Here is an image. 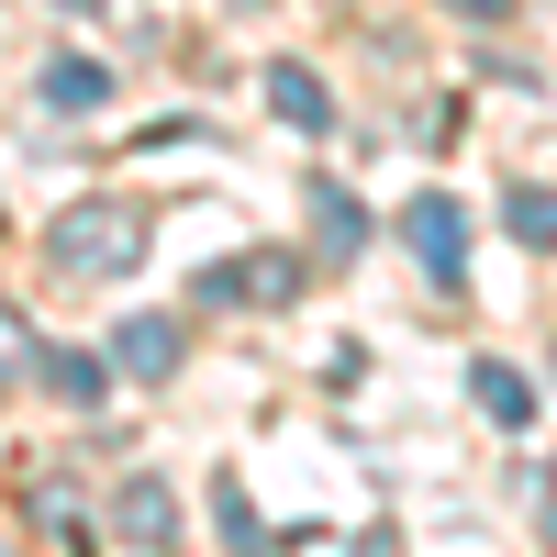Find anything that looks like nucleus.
Returning <instances> with one entry per match:
<instances>
[{
	"label": "nucleus",
	"mask_w": 557,
	"mask_h": 557,
	"mask_svg": "<svg viewBox=\"0 0 557 557\" xmlns=\"http://www.w3.org/2000/svg\"><path fill=\"white\" fill-rule=\"evenodd\" d=\"M45 257H57V278H134L146 268V212L134 201H78V212H57Z\"/></svg>",
	"instance_id": "nucleus-1"
},
{
	"label": "nucleus",
	"mask_w": 557,
	"mask_h": 557,
	"mask_svg": "<svg viewBox=\"0 0 557 557\" xmlns=\"http://www.w3.org/2000/svg\"><path fill=\"white\" fill-rule=\"evenodd\" d=\"M401 246L424 257L435 278H457V268H469V212H457V201H412L401 212Z\"/></svg>",
	"instance_id": "nucleus-2"
},
{
	"label": "nucleus",
	"mask_w": 557,
	"mask_h": 557,
	"mask_svg": "<svg viewBox=\"0 0 557 557\" xmlns=\"http://www.w3.org/2000/svg\"><path fill=\"white\" fill-rule=\"evenodd\" d=\"M201 290H212V301H290V290H301V257H278V246H268V257H223Z\"/></svg>",
	"instance_id": "nucleus-3"
},
{
	"label": "nucleus",
	"mask_w": 557,
	"mask_h": 557,
	"mask_svg": "<svg viewBox=\"0 0 557 557\" xmlns=\"http://www.w3.org/2000/svg\"><path fill=\"white\" fill-rule=\"evenodd\" d=\"M112 368H123V380H168V368H178V323L168 312H123L112 323Z\"/></svg>",
	"instance_id": "nucleus-4"
},
{
	"label": "nucleus",
	"mask_w": 557,
	"mask_h": 557,
	"mask_svg": "<svg viewBox=\"0 0 557 557\" xmlns=\"http://www.w3.org/2000/svg\"><path fill=\"white\" fill-rule=\"evenodd\" d=\"M112 535H123V546H168V535H178V491H168V480H123V491H112Z\"/></svg>",
	"instance_id": "nucleus-5"
},
{
	"label": "nucleus",
	"mask_w": 557,
	"mask_h": 557,
	"mask_svg": "<svg viewBox=\"0 0 557 557\" xmlns=\"http://www.w3.org/2000/svg\"><path fill=\"white\" fill-rule=\"evenodd\" d=\"M268 112L290 123V134H323V123H335V101H323V78H312L301 57H278V67H268Z\"/></svg>",
	"instance_id": "nucleus-6"
},
{
	"label": "nucleus",
	"mask_w": 557,
	"mask_h": 557,
	"mask_svg": "<svg viewBox=\"0 0 557 557\" xmlns=\"http://www.w3.org/2000/svg\"><path fill=\"white\" fill-rule=\"evenodd\" d=\"M34 368L57 380V401H101V391H112V346H101V357H89V346H57V357H34Z\"/></svg>",
	"instance_id": "nucleus-7"
},
{
	"label": "nucleus",
	"mask_w": 557,
	"mask_h": 557,
	"mask_svg": "<svg viewBox=\"0 0 557 557\" xmlns=\"http://www.w3.org/2000/svg\"><path fill=\"white\" fill-rule=\"evenodd\" d=\"M89 101H112V67H89V57L45 67V112H89Z\"/></svg>",
	"instance_id": "nucleus-8"
},
{
	"label": "nucleus",
	"mask_w": 557,
	"mask_h": 557,
	"mask_svg": "<svg viewBox=\"0 0 557 557\" xmlns=\"http://www.w3.org/2000/svg\"><path fill=\"white\" fill-rule=\"evenodd\" d=\"M469 391H480V412H491V424H535V391H524V368H502V357H491Z\"/></svg>",
	"instance_id": "nucleus-9"
},
{
	"label": "nucleus",
	"mask_w": 557,
	"mask_h": 557,
	"mask_svg": "<svg viewBox=\"0 0 557 557\" xmlns=\"http://www.w3.org/2000/svg\"><path fill=\"white\" fill-rule=\"evenodd\" d=\"M312 235H323V257H357V246H368V223H357L346 190H312Z\"/></svg>",
	"instance_id": "nucleus-10"
},
{
	"label": "nucleus",
	"mask_w": 557,
	"mask_h": 557,
	"mask_svg": "<svg viewBox=\"0 0 557 557\" xmlns=\"http://www.w3.org/2000/svg\"><path fill=\"white\" fill-rule=\"evenodd\" d=\"M212 535H223V546H257V502H246V480H235V469L212 480Z\"/></svg>",
	"instance_id": "nucleus-11"
},
{
	"label": "nucleus",
	"mask_w": 557,
	"mask_h": 557,
	"mask_svg": "<svg viewBox=\"0 0 557 557\" xmlns=\"http://www.w3.org/2000/svg\"><path fill=\"white\" fill-rule=\"evenodd\" d=\"M502 223H513L524 246H557V190H513V201H502Z\"/></svg>",
	"instance_id": "nucleus-12"
},
{
	"label": "nucleus",
	"mask_w": 557,
	"mask_h": 557,
	"mask_svg": "<svg viewBox=\"0 0 557 557\" xmlns=\"http://www.w3.org/2000/svg\"><path fill=\"white\" fill-rule=\"evenodd\" d=\"M23 357H34V323H23V312H0V368H23Z\"/></svg>",
	"instance_id": "nucleus-13"
},
{
	"label": "nucleus",
	"mask_w": 557,
	"mask_h": 557,
	"mask_svg": "<svg viewBox=\"0 0 557 557\" xmlns=\"http://www.w3.org/2000/svg\"><path fill=\"white\" fill-rule=\"evenodd\" d=\"M535 524H546V546H557V457H546V491H535Z\"/></svg>",
	"instance_id": "nucleus-14"
},
{
	"label": "nucleus",
	"mask_w": 557,
	"mask_h": 557,
	"mask_svg": "<svg viewBox=\"0 0 557 557\" xmlns=\"http://www.w3.org/2000/svg\"><path fill=\"white\" fill-rule=\"evenodd\" d=\"M457 12H480V23H502V12H513V0H457Z\"/></svg>",
	"instance_id": "nucleus-15"
}]
</instances>
